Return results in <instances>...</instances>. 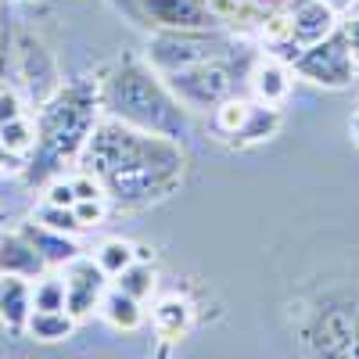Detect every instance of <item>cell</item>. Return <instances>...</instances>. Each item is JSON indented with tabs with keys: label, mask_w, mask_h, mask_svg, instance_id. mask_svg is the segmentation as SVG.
<instances>
[{
	"label": "cell",
	"mask_w": 359,
	"mask_h": 359,
	"mask_svg": "<svg viewBox=\"0 0 359 359\" xmlns=\"http://www.w3.org/2000/svg\"><path fill=\"white\" fill-rule=\"evenodd\" d=\"M76 162L118 208H147L165 201L180 191L187 172L184 147L176 140L133 130L111 115L97 118Z\"/></svg>",
	"instance_id": "obj_1"
},
{
	"label": "cell",
	"mask_w": 359,
	"mask_h": 359,
	"mask_svg": "<svg viewBox=\"0 0 359 359\" xmlns=\"http://www.w3.org/2000/svg\"><path fill=\"white\" fill-rule=\"evenodd\" d=\"M101 111L133 130L169 137L176 144L191 137L187 108L176 101L162 72H155L147 62H137V57L115 65L108 79H101Z\"/></svg>",
	"instance_id": "obj_2"
},
{
	"label": "cell",
	"mask_w": 359,
	"mask_h": 359,
	"mask_svg": "<svg viewBox=\"0 0 359 359\" xmlns=\"http://www.w3.org/2000/svg\"><path fill=\"white\" fill-rule=\"evenodd\" d=\"M101 115L104 111H101V83L97 79L62 83L33 115L36 151L29 155L25 172L33 180H43L47 172H57L65 162H76Z\"/></svg>",
	"instance_id": "obj_3"
},
{
	"label": "cell",
	"mask_w": 359,
	"mask_h": 359,
	"mask_svg": "<svg viewBox=\"0 0 359 359\" xmlns=\"http://www.w3.org/2000/svg\"><path fill=\"white\" fill-rule=\"evenodd\" d=\"M162 79L169 83V90L184 108H201V111L216 108V104H223L226 97L237 94L233 57H208V62H198V65L162 72Z\"/></svg>",
	"instance_id": "obj_4"
},
{
	"label": "cell",
	"mask_w": 359,
	"mask_h": 359,
	"mask_svg": "<svg viewBox=\"0 0 359 359\" xmlns=\"http://www.w3.org/2000/svg\"><path fill=\"white\" fill-rule=\"evenodd\" d=\"M237 36L201 29V33H155L147 47V65L155 72H172L184 65H198L208 57H233Z\"/></svg>",
	"instance_id": "obj_5"
},
{
	"label": "cell",
	"mask_w": 359,
	"mask_h": 359,
	"mask_svg": "<svg viewBox=\"0 0 359 359\" xmlns=\"http://www.w3.org/2000/svg\"><path fill=\"white\" fill-rule=\"evenodd\" d=\"M291 72L294 76H302L306 83H316L323 90H341L355 79L359 65H355V57L348 50V40L341 33V25L334 29L331 36H323L309 47H302L294 54V62H291Z\"/></svg>",
	"instance_id": "obj_6"
},
{
	"label": "cell",
	"mask_w": 359,
	"mask_h": 359,
	"mask_svg": "<svg viewBox=\"0 0 359 359\" xmlns=\"http://www.w3.org/2000/svg\"><path fill=\"white\" fill-rule=\"evenodd\" d=\"M212 126L219 137H226L237 147L248 144H262L280 130V111L273 104L262 101H248V97H226L223 104L212 108Z\"/></svg>",
	"instance_id": "obj_7"
},
{
	"label": "cell",
	"mask_w": 359,
	"mask_h": 359,
	"mask_svg": "<svg viewBox=\"0 0 359 359\" xmlns=\"http://www.w3.org/2000/svg\"><path fill=\"white\" fill-rule=\"evenodd\" d=\"M15 76H18V86H22L18 94H25L36 108L62 86L57 69H54V57L47 54V47L33 33L15 36Z\"/></svg>",
	"instance_id": "obj_8"
},
{
	"label": "cell",
	"mask_w": 359,
	"mask_h": 359,
	"mask_svg": "<svg viewBox=\"0 0 359 359\" xmlns=\"http://www.w3.org/2000/svg\"><path fill=\"white\" fill-rule=\"evenodd\" d=\"M137 4L158 33H201V29H219L208 0H137Z\"/></svg>",
	"instance_id": "obj_9"
},
{
	"label": "cell",
	"mask_w": 359,
	"mask_h": 359,
	"mask_svg": "<svg viewBox=\"0 0 359 359\" xmlns=\"http://www.w3.org/2000/svg\"><path fill=\"white\" fill-rule=\"evenodd\" d=\"M62 277H65V309H69L76 320H83V316L94 313V309L101 306L108 284H111V277L104 273L94 259H86V255L72 259V262L62 269Z\"/></svg>",
	"instance_id": "obj_10"
},
{
	"label": "cell",
	"mask_w": 359,
	"mask_h": 359,
	"mask_svg": "<svg viewBox=\"0 0 359 359\" xmlns=\"http://www.w3.org/2000/svg\"><path fill=\"white\" fill-rule=\"evenodd\" d=\"M284 22H287V36H291L294 50H302L323 36H331L341 25V15L331 4H323V0H287Z\"/></svg>",
	"instance_id": "obj_11"
},
{
	"label": "cell",
	"mask_w": 359,
	"mask_h": 359,
	"mask_svg": "<svg viewBox=\"0 0 359 359\" xmlns=\"http://www.w3.org/2000/svg\"><path fill=\"white\" fill-rule=\"evenodd\" d=\"M25 237H29V245H33L40 252V259L47 262V269H65L72 259H79V245H76V233H62V230H50L43 223H22L18 226Z\"/></svg>",
	"instance_id": "obj_12"
},
{
	"label": "cell",
	"mask_w": 359,
	"mask_h": 359,
	"mask_svg": "<svg viewBox=\"0 0 359 359\" xmlns=\"http://www.w3.org/2000/svg\"><path fill=\"white\" fill-rule=\"evenodd\" d=\"M0 273L8 277H25V280H36L47 273V262L40 259V252L29 245V237L22 230H11L0 237Z\"/></svg>",
	"instance_id": "obj_13"
},
{
	"label": "cell",
	"mask_w": 359,
	"mask_h": 359,
	"mask_svg": "<svg viewBox=\"0 0 359 359\" xmlns=\"http://www.w3.org/2000/svg\"><path fill=\"white\" fill-rule=\"evenodd\" d=\"M29 316H33V280L0 273V323L15 334H25Z\"/></svg>",
	"instance_id": "obj_14"
},
{
	"label": "cell",
	"mask_w": 359,
	"mask_h": 359,
	"mask_svg": "<svg viewBox=\"0 0 359 359\" xmlns=\"http://www.w3.org/2000/svg\"><path fill=\"white\" fill-rule=\"evenodd\" d=\"M291 76H294V72H291V65H287V62H280V57H273V54H266L262 62L248 72L255 101L280 108V104H284V97H287V90H291Z\"/></svg>",
	"instance_id": "obj_15"
},
{
	"label": "cell",
	"mask_w": 359,
	"mask_h": 359,
	"mask_svg": "<svg viewBox=\"0 0 359 359\" xmlns=\"http://www.w3.org/2000/svg\"><path fill=\"white\" fill-rule=\"evenodd\" d=\"M97 313L115 327V331H137V327L144 323V302H137L133 294L118 291V287H111V284H108V291H104V298H101Z\"/></svg>",
	"instance_id": "obj_16"
},
{
	"label": "cell",
	"mask_w": 359,
	"mask_h": 359,
	"mask_svg": "<svg viewBox=\"0 0 359 359\" xmlns=\"http://www.w3.org/2000/svg\"><path fill=\"white\" fill-rule=\"evenodd\" d=\"M76 323L79 320L69 309H54V313L33 309V316H29V323H25V334L33 341H65V338H72Z\"/></svg>",
	"instance_id": "obj_17"
},
{
	"label": "cell",
	"mask_w": 359,
	"mask_h": 359,
	"mask_svg": "<svg viewBox=\"0 0 359 359\" xmlns=\"http://www.w3.org/2000/svg\"><path fill=\"white\" fill-rule=\"evenodd\" d=\"M0 147L11 151L15 158L29 162V155L36 151V123L33 115H18L11 123H0Z\"/></svg>",
	"instance_id": "obj_18"
},
{
	"label": "cell",
	"mask_w": 359,
	"mask_h": 359,
	"mask_svg": "<svg viewBox=\"0 0 359 359\" xmlns=\"http://www.w3.org/2000/svg\"><path fill=\"white\" fill-rule=\"evenodd\" d=\"M151 323H155V331L162 338L187 334V327H191V302H184V298H162V302L155 306V313H151Z\"/></svg>",
	"instance_id": "obj_19"
},
{
	"label": "cell",
	"mask_w": 359,
	"mask_h": 359,
	"mask_svg": "<svg viewBox=\"0 0 359 359\" xmlns=\"http://www.w3.org/2000/svg\"><path fill=\"white\" fill-rule=\"evenodd\" d=\"M111 287L126 291V294H133V298H137V302H144V298L155 291V266L140 262V255H137V259L123 269V273L111 277Z\"/></svg>",
	"instance_id": "obj_20"
},
{
	"label": "cell",
	"mask_w": 359,
	"mask_h": 359,
	"mask_svg": "<svg viewBox=\"0 0 359 359\" xmlns=\"http://www.w3.org/2000/svg\"><path fill=\"white\" fill-rule=\"evenodd\" d=\"M33 309H65V277L54 273V269H47L43 277L33 280Z\"/></svg>",
	"instance_id": "obj_21"
},
{
	"label": "cell",
	"mask_w": 359,
	"mask_h": 359,
	"mask_svg": "<svg viewBox=\"0 0 359 359\" xmlns=\"http://www.w3.org/2000/svg\"><path fill=\"white\" fill-rule=\"evenodd\" d=\"M133 259H137V248H133L130 241H118V237H111V241H104V245L94 252V262L104 269L108 277H118Z\"/></svg>",
	"instance_id": "obj_22"
},
{
	"label": "cell",
	"mask_w": 359,
	"mask_h": 359,
	"mask_svg": "<svg viewBox=\"0 0 359 359\" xmlns=\"http://www.w3.org/2000/svg\"><path fill=\"white\" fill-rule=\"evenodd\" d=\"M36 223H43V226H50V230H62V233H79V230H83L72 208H65V205H47V201L40 205Z\"/></svg>",
	"instance_id": "obj_23"
},
{
	"label": "cell",
	"mask_w": 359,
	"mask_h": 359,
	"mask_svg": "<svg viewBox=\"0 0 359 359\" xmlns=\"http://www.w3.org/2000/svg\"><path fill=\"white\" fill-rule=\"evenodd\" d=\"M104 201H108V198H86V201H76V205H72V212H76V219H79L83 230H86V226H97V223L104 219Z\"/></svg>",
	"instance_id": "obj_24"
},
{
	"label": "cell",
	"mask_w": 359,
	"mask_h": 359,
	"mask_svg": "<svg viewBox=\"0 0 359 359\" xmlns=\"http://www.w3.org/2000/svg\"><path fill=\"white\" fill-rule=\"evenodd\" d=\"M18 115H29L25 111V101L15 86H0V123H11Z\"/></svg>",
	"instance_id": "obj_25"
},
{
	"label": "cell",
	"mask_w": 359,
	"mask_h": 359,
	"mask_svg": "<svg viewBox=\"0 0 359 359\" xmlns=\"http://www.w3.org/2000/svg\"><path fill=\"white\" fill-rule=\"evenodd\" d=\"M43 201H47V205H65V208H72V205H76V191H72V180H65V176L50 180V187H47Z\"/></svg>",
	"instance_id": "obj_26"
},
{
	"label": "cell",
	"mask_w": 359,
	"mask_h": 359,
	"mask_svg": "<svg viewBox=\"0 0 359 359\" xmlns=\"http://www.w3.org/2000/svg\"><path fill=\"white\" fill-rule=\"evenodd\" d=\"M341 33H345V40H348V50H352V57H355V65H359V4H355L348 15H341Z\"/></svg>",
	"instance_id": "obj_27"
},
{
	"label": "cell",
	"mask_w": 359,
	"mask_h": 359,
	"mask_svg": "<svg viewBox=\"0 0 359 359\" xmlns=\"http://www.w3.org/2000/svg\"><path fill=\"white\" fill-rule=\"evenodd\" d=\"M72 191H76V201H86V198H104V191H101V184L90 172H83L79 169V176H72Z\"/></svg>",
	"instance_id": "obj_28"
},
{
	"label": "cell",
	"mask_w": 359,
	"mask_h": 359,
	"mask_svg": "<svg viewBox=\"0 0 359 359\" xmlns=\"http://www.w3.org/2000/svg\"><path fill=\"white\" fill-rule=\"evenodd\" d=\"M252 4H255L262 15H277V11L287 8V0H252Z\"/></svg>",
	"instance_id": "obj_29"
},
{
	"label": "cell",
	"mask_w": 359,
	"mask_h": 359,
	"mask_svg": "<svg viewBox=\"0 0 359 359\" xmlns=\"http://www.w3.org/2000/svg\"><path fill=\"white\" fill-rule=\"evenodd\" d=\"M323 4H331V8L338 11V15H348V11H352V8L359 4V0H323Z\"/></svg>",
	"instance_id": "obj_30"
},
{
	"label": "cell",
	"mask_w": 359,
	"mask_h": 359,
	"mask_svg": "<svg viewBox=\"0 0 359 359\" xmlns=\"http://www.w3.org/2000/svg\"><path fill=\"white\" fill-rule=\"evenodd\" d=\"M348 133H352V140L359 144V108L352 111V118H348Z\"/></svg>",
	"instance_id": "obj_31"
}]
</instances>
